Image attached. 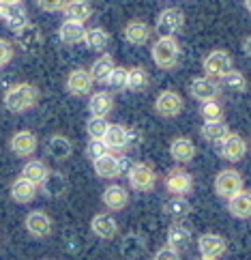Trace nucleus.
<instances>
[{"mask_svg":"<svg viewBox=\"0 0 251 260\" xmlns=\"http://www.w3.org/2000/svg\"><path fill=\"white\" fill-rule=\"evenodd\" d=\"M5 108L13 114H22L32 110L37 104H39V88L30 82H20V84L11 86L5 92V99H3Z\"/></svg>","mask_w":251,"mask_h":260,"instance_id":"1","label":"nucleus"},{"mask_svg":"<svg viewBox=\"0 0 251 260\" xmlns=\"http://www.w3.org/2000/svg\"><path fill=\"white\" fill-rule=\"evenodd\" d=\"M151 58L159 69L172 71L181 60V43L176 37H159L151 48Z\"/></svg>","mask_w":251,"mask_h":260,"instance_id":"2","label":"nucleus"},{"mask_svg":"<svg viewBox=\"0 0 251 260\" xmlns=\"http://www.w3.org/2000/svg\"><path fill=\"white\" fill-rule=\"evenodd\" d=\"M131 159L125 155H116V153H107L103 157H99V159L92 161V170L99 179H105V181H114L118 176H123L129 172L131 168Z\"/></svg>","mask_w":251,"mask_h":260,"instance_id":"3","label":"nucleus"},{"mask_svg":"<svg viewBox=\"0 0 251 260\" xmlns=\"http://www.w3.org/2000/svg\"><path fill=\"white\" fill-rule=\"evenodd\" d=\"M202 69H204V76L219 82L228 71L234 69V58H232V54L228 50H210L202 60Z\"/></svg>","mask_w":251,"mask_h":260,"instance_id":"4","label":"nucleus"},{"mask_svg":"<svg viewBox=\"0 0 251 260\" xmlns=\"http://www.w3.org/2000/svg\"><path fill=\"white\" fill-rule=\"evenodd\" d=\"M127 181L131 185L133 191L139 193H146V191H153L155 185H157V172L151 164H144V161H133L131 168L127 172Z\"/></svg>","mask_w":251,"mask_h":260,"instance_id":"5","label":"nucleus"},{"mask_svg":"<svg viewBox=\"0 0 251 260\" xmlns=\"http://www.w3.org/2000/svg\"><path fill=\"white\" fill-rule=\"evenodd\" d=\"M185 24H187L185 13L178 7H170V9H163V11L157 15L155 28L159 32V37H176L185 30Z\"/></svg>","mask_w":251,"mask_h":260,"instance_id":"6","label":"nucleus"},{"mask_svg":"<svg viewBox=\"0 0 251 260\" xmlns=\"http://www.w3.org/2000/svg\"><path fill=\"white\" fill-rule=\"evenodd\" d=\"M212 189L219 198H232L234 193H238L240 189H245V179L243 174L234 168H223L221 172H217L215 183H212Z\"/></svg>","mask_w":251,"mask_h":260,"instance_id":"7","label":"nucleus"},{"mask_svg":"<svg viewBox=\"0 0 251 260\" xmlns=\"http://www.w3.org/2000/svg\"><path fill=\"white\" fill-rule=\"evenodd\" d=\"M183 110H185V99L181 92H176L172 88L161 90L155 99V112L161 118H176L181 116Z\"/></svg>","mask_w":251,"mask_h":260,"instance_id":"8","label":"nucleus"},{"mask_svg":"<svg viewBox=\"0 0 251 260\" xmlns=\"http://www.w3.org/2000/svg\"><path fill=\"white\" fill-rule=\"evenodd\" d=\"M163 183H165V191L172 193V196H191L193 191V176L183 166H176V168L167 172Z\"/></svg>","mask_w":251,"mask_h":260,"instance_id":"9","label":"nucleus"},{"mask_svg":"<svg viewBox=\"0 0 251 260\" xmlns=\"http://www.w3.org/2000/svg\"><path fill=\"white\" fill-rule=\"evenodd\" d=\"M15 43L26 54H39L43 48V30L37 24L28 22L20 30H15Z\"/></svg>","mask_w":251,"mask_h":260,"instance_id":"10","label":"nucleus"},{"mask_svg":"<svg viewBox=\"0 0 251 260\" xmlns=\"http://www.w3.org/2000/svg\"><path fill=\"white\" fill-rule=\"evenodd\" d=\"M215 148H217L219 155H221L226 161L236 164V161H240V159H245V155H247V151H249V144H247V140H245V138L240 136V134L230 132L226 140H223L219 146H215Z\"/></svg>","mask_w":251,"mask_h":260,"instance_id":"11","label":"nucleus"},{"mask_svg":"<svg viewBox=\"0 0 251 260\" xmlns=\"http://www.w3.org/2000/svg\"><path fill=\"white\" fill-rule=\"evenodd\" d=\"M92 84H95V80H92L90 71L88 69H73L67 80H64V88L71 97H86L92 92Z\"/></svg>","mask_w":251,"mask_h":260,"instance_id":"12","label":"nucleus"},{"mask_svg":"<svg viewBox=\"0 0 251 260\" xmlns=\"http://www.w3.org/2000/svg\"><path fill=\"white\" fill-rule=\"evenodd\" d=\"M24 226L28 230V235L34 239H48L54 230V221L45 211H30L24 219Z\"/></svg>","mask_w":251,"mask_h":260,"instance_id":"13","label":"nucleus"},{"mask_svg":"<svg viewBox=\"0 0 251 260\" xmlns=\"http://www.w3.org/2000/svg\"><path fill=\"white\" fill-rule=\"evenodd\" d=\"M219 82L217 80H212L208 76H198V78H193L189 82V95L195 99V101H200V104H204V101H210V99H217L219 97Z\"/></svg>","mask_w":251,"mask_h":260,"instance_id":"14","label":"nucleus"},{"mask_svg":"<svg viewBox=\"0 0 251 260\" xmlns=\"http://www.w3.org/2000/svg\"><path fill=\"white\" fill-rule=\"evenodd\" d=\"M198 249H200V256L219 260L228 252V241L221 235H217V232H204L198 239Z\"/></svg>","mask_w":251,"mask_h":260,"instance_id":"15","label":"nucleus"},{"mask_svg":"<svg viewBox=\"0 0 251 260\" xmlns=\"http://www.w3.org/2000/svg\"><path fill=\"white\" fill-rule=\"evenodd\" d=\"M90 232L95 237L103 239V241H112V239H114L118 235V221H116L114 215H112V211L92 215V219H90Z\"/></svg>","mask_w":251,"mask_h":260,"instance_id":"16","label":"nucleus"},{"mask_svg":"<svg viewBox=\"0 0 251 260\" xmlns=\"http://www.w3.org/2000/svg\"><path fill=\"white\" fill-rule=\"evenodd\" d=\"M123 37L129 45L142 48V45H146L151 41L153 28H151V24L144 22V20H131V22H127V26L123 28Z\"/></svg>","mask_w":251,"mask_h":260,"instance_id":"17","label":"nucleus"},{"mask_svg":"<svg viewBox=\"0 0 251 260\" xmlns=\"http://www.w3.org/2000/svg\"><path fill=\"white\" fill-rule=\"evenodd\" d=\"M101 202L105 204V209L112 213H118L129 207V189L125 185H118V183H112L103 189L101 193Z\"/></svg>","mask_w":251,"mask_h":260,"instance_id":"18","label":"nucleus"},{"mask_svg":"<svg viewBox=\"0 0 251 260\" xmlns=\"http://www.w3.org/2000/svg\"><path fill=\"white\" fill-rule=\"evenodd\" d=\"M9 146H11V151L17 155V157H30L34 155L37 146H39V140H37V136L32 132H28V129H22V132H15L11 136V140H9Z\"/></svg>","mask_w":251,"mask_h":260,"instance_id":"19","label":"nucleus"},{"mask_svg":"<svg viewBox=\"0 0 251 260\" xmlns=\"http://www.w3.org/2000/svg\"><path fill=\"white\" fill-rule=\"evenodd\" d=\"M114 95L107 90H97V92H90V99H88V112L90 116H103L107 118L112 112H114Z\"/></svg>","mask_w":251,"mask_h":260,"instance_id":"20","label":"nucleus"},{"mask_svg":"<svg viewBox=\"0 0 251 260\" xmlns=\"http://www.w3.org/2000/svg\"><path fill=\"white\" fill-rule=\"evenodd\" d=\"M191 228L185 226L183 221H174V224L167 228V245H170L172 249H176V252H185V249H189L191 245Z\"/></svg>","mask_w":251,"mask_h":260,"instance_id":"21","label":"nucleus"},{"mask_svg":"<svg viewBox=\"0 0 251 260\" xmlns=\"http://www.w3.org/2000/svg\"><path fill=\"white\" fill-rule=\"evenodd\" d=\"M103 142L107 144L110 153H123L127 151V142H129V127L123 123H114L107 127V132L103 136Z\"/></svg>","mask_w":251,"mask_h":260,"instance_id":"22","label":"nucleus"},{"mask_svg":"<svg viewBox=\"0 0 251 260\" xmlns=\"http://www.w3.org/2000/svg\"><path fill=\"white\" fill-rule=\"evenodd\" d=\"M170 157L176 161V164H189L193 161V157H195V144L191 138L187 136H178V138H174V140L170 142Z\"/></svg>","mask_w":251,"mask_h":260,"instance_id":"23","label":"nucleus"},{"mask_svg":"<svg viewBox=\"0 0 251 260\" xmlns=\"http://www.w3.org/2000/svg\"><path fill=\"white\" fill-rule=\"evenodd\" d=\"M69 189V181H67V176H64L62 172H48V176H45V181L41 183V191H43V196H48L52 200L56 198H62L64 193H67Z\"/></svg>","mask_w":251,"mask_h":260,"instance_id":"24","label":"nucleus"},{"mask_svg":"<svg viewBox=\"0 0 251 260\" xmlns=\"http://www.w3.org/2000/svg\"><path fill=\"white\" fill-rule=\"evenodd\" d=\"M200 134H202V138H204V140H206L208 144L219 146V144L228 138L230 127H228V123H226L223 118H221V120H204Z\"/></svg>","mask_w":251,"mask_h":260,"instance_id":"25","label":"nucleus"},{"mask_svg":"<svg viewBox=\"0 0 251 260\" xmlns=\"http://www.w3.org/2000/svg\"><path fill=\"white\" fill-rule=\"evenodd\" d=\"M84 35H86V26L76 20H64L58 26V39L64 45H78L84 43Z\"/></svg>","mask_w":251,"mask_h":260,"instance_id":"26","label":"nucleus"},{"mask_svg":"<svg viewBox=\"0 0 251 260\" xmlns=\"http://www.w3.org/2000/svg\"><path fill=\"white\" fill-rule=\"evenodd\" d=\"M228 211L236 219H251V191L240 189L232 198H228Z\"/></svg>","mask_w":251,"mask_h":260,"instance_id":"27","label":"nucleus"},{"mask_svg":"<svg viewBox=\"0 0 251 260\" xmlns=\"http://www.w3.org/2000/svg\"><path fill=\"white\" fill-rule=\"evenodd\" d=\"M120 252L127 260H142L146 256V241L135 232H129L120 241Z\"/></svg>","mask_w":251,"mask_h":260,"instance_id":"28","label":"nucleus"},{"mask_svg":"<svg viewBox=\"0 0 251 260\" xmlns=\"http://www.w3.org/2000/svg\"><path fill=\"white\" fill-rule=\"evenodd\" d=\"M62 13H64L67 20H76V22L86 24L92 17V13H95V9H92L90 0H67Z\"/></svg>","mask_w":251,"mask_h":260,"instance_id":"29","label":"nucleus"},{"mask_svg":"<svg viewBox=\"0 0 251 260\" xmlns=\"http://www.w3.org/2000/svg\"><path fill=\"white\" fill-rule=\"evenodd\" d=\"M37 185L30 183L24 176H17V179L11 183V198L17 202V204H28L37 198Z\"/></svg>","mask_w":251,"mask_h":260,"instance_id":"30","label":"nucleus"},{"mask_svg":"<svg viewBox=\"0 0 251 260\" xmlns=\"http://www.w3.org/2000/svg\"><path fill=\"white\" fill-rule=\"evenodd\" d=\"M48 153H50L52 159H56V161H64V159H69L71 153H73V142L69 140L67 136L54 134L50 140H48Z\"/></svg>","mask_w":251,"mask_h":260,"instance_id":"31","label":"nucleus"},{"mask_svg":"<svg viewBox=\"0 0 251 260\" xmlns=\"http://www.w3.org/2000/svg\"><path fill=\"white\" fill-rule=\"evenodd\" d=\"M110 43H112L110 32L105 28H99V26H97V28H88L86 35H84V45H86L90 52L103 54V52H107Z\"/></svg>","mask_w":251,"mask_h":260,"instance_id":"32","label":"nucleus"},{"mask_svg":"<svg viewBox=\"0 0 251 260\" xmlns=\"http://www.w3.org/2000/svg\"><path fill=\"white\" fill-rule=\"evenodd\" d=\"M163 213L167 217H172L174 221H183L191 213V204L187 196H172L163 202Z\"/></svg>","mask_w":251,"mask_h":260,"instance_id":"33","label":"nucleus"},{"mask_svg":"<svg viewBox=\"0 0 251 260\" xmlns=\"http://www.w3.org/2000/svg\"><path fill=\"white\" fill-rule=\"evenodd\" d=\"M114 67H116L114 56L107 54V52H103L97 60H92L88 71H90V76H92V80H95L97 84H105V80L110 78V73H112V69H114Z\"/></svg>","mask_w":251,"mask_h":260,"instance_id":"34","label":"nucleus"},{"mask_svg":"<svg viewBox=\"0 0 251 260\" xmlns=\"http://www.w3.org/2000/svg\"><path fill=\"white\" fill-rule=\"evenodd\" d=\"M148 86H151V76H148V71L144 67H131L127 69V88L129 92H144L148 90Z\"/></svg>","mask_w":251,"mask_h":260,"instance_id":"35","label":"nucleus"},{"mask_svg":"<svg viewBox=\"0 0 251 260\" xmlns=\"http://www.w3.org/2000/svg\"><path fill=\"white\" fill-rule=\"evenodd\" d=\"M5 26L9 30H20L22 26H26L28 22V11H26V7L22 3H17V5H11V7H7V13H5Z\"/></svg>","mask_w":251,"mask_h":260,"instance_id":"36","label":"nucleus"},{"mask_svg":"<svg viewBox=\"0 0 251 260\" xmlns=\"http://www.w3.org/2000/svg\"><path fill=\"white\" fill-rule=\"evenodd\" d=\"M48 166H45L41 159H30L28 164H24L22 168V176L28 179L30 183H34L37 187H41V183L45 181V176H48Z\"/></svg>","mask_w":251,"mask_h":260,"instance_id":"37","label":"nucleus"},{"mask_svg":"<svg viewBox=\"0 0 251 260\" xmlns=\"http://www.w3.org/2000/svg\"><path fill=\"white\" fill-rule=\"evenodd\" d=\"M219 82H221V86H223V88H228V90H232V92H245V90L249 88L245 73H243V71H238V69L228 71Z\"/></svg>","mask_w":251,"mask_h":260,"instance_id":"38","label":"nucleus"},{"mask_svg":"<svg viewBox=\"0 0 251 260\" xmlns=\"http://www.w3.org/2000/svg\"><path fill=\"white\" fill-rule=\"evenodd\" d=\"M107 127H110V123L103 116H90L86 120V134H88V138H92V140H103Z\"/></svg>","mask_w":251,"mask_h":260,"instance_id":"39","label":"nucleus"},{"mask_svg":"<svg viewBox=\"0 0 251 260\" xmlns=\"http://www.w3.org/2000/svg\"><path fill=\"white\" fill-rule=\"evenodd\" d=\"M200 116L204 120H221L223 118V108L217 99H210V101H204L200 106Z\"/></svg>","mask_w":251,"mask_h":260,"instance_id":"40","label":"nucleus"},{"mask_svg":"<svg viewBox=\"0 0 251 260\" xmlns=\"http://www.w3.org/2000/svg\"><path fill=\"white\" fill-rule=\"evenodd\" d=\"M105 84L112 90H125L127 88V69L125 67H114L110 73V78L105 80Z\"/></svg>","mask_w":251,"mask_h":260,"instance_id":"41","label":"nucleus"},{"mask_svg":"<svg viewBox=\"0 0 251 260\" xmlns=\"http://www.w3.org/2000/svg\"><path fill=\"white\" fill-rule=\"evenodd\" d=\"M110 153V148H107V144L103 142V140H88V144H86V155H88V159L90 161H95V159H99V157H103V155H107Z\"/></svg>","mask_w":251,"mask_h":260,"instance_id":"42","label":"nucleus"},{"mask_svg":"<svg viewBox=\"0 0 251 260\" xmlns=\"http://www.w3.org/2000/svg\"><path fill=\"white\" fill-rule=\"evenodd\" d=\"M15 56V48H13V43L5 39V37H0V69H5L9 62L13 60Z\"/></svg>","mask_w":251,"mask_h":260,"instance_id":"43","label":"nucleus"},{"mask_svg":"<svg viewBox=\"0 0 251 260\" xmlns=\"http://www.w3.org/2000/svg\"><path fill=\"white\" fill-rule=\"evenodd\" d=\"M34 3L43 13H62L67 0H34Z\"/></svg>","mask_w":251,"mask_h":260,"instance_id":"44","label":"nucleus"},{"mask_svg":"<svg viewBox=\"0 0 251 260\" xmlns=\"http://www.w3.org/2000/svg\"><path fill=\"white\" fill-rule=\"evenodd\" d=\"M153 260H181V252H176V249H172L170 245L165 243L163 247H159L153 254Z\"/></svg>","mask_w":251,"mask_h":260,"instance_id":"45","label":"nucleus"},{"mask_svg":"<svg viewBox=\"0 0 251 260\" xmlns=\"http://www.w3.org/2000/svg\"><path fill=\"white\" fill-rule=\"evenodd\" d=\"M142 132L137 127H129V142H127V148H137L142 144Z\"/></svg>","mask_w":251,"mask_h":260,"instance_id":"46","label":"nucleus"},{"mask_svg":"<svg viewBox=\"0 0 251 260\" xmlns=\"http://www.w3.org/2000/svg\"><path fill=\"white\" fill-rule=\"evenodd\" d=\"M243 52H245V56L251 58V35H247L243 39Z\"/></svg>","mask_w":251,"mask_h":260,"instance_id":"47","label":"nucleus"},{"mask_svg":"<svg viewBox=\"0 0 251 260\" xmlns=\"http://www.w3.org/2000/svg\"><path fill=\"white\" fill-rule=\"evenodd\" d=\"M17 3H22V0H0V5H7V7L17 5Z\"/></svg>","mask_w":251,"mask_h":260,"instance_id":"48","label":"nucleus"},{"mask_svg":"<svg viewBox=\"0 0 251 260\" xmlns=\"http://www.w3.org/2000/svg\"><path fill=\"white\" fill-rule=\"evenodd\" d=\"M5 13H7V5H0V22L5 20Z\"/></svg>","mask_w":251,"mask_h":260,"instance_id":"49","label":"nucleus"},{"mask_svg":"<svg viewBox=\"0 0 251 260\" xmlns=\"http://www.w3.org/2000/svg\"><path fill=\"white\" fill-rule=\"evenodd\" d=\"M245 9H247V11L251 13V0H245Z\"/></svg>","mask_w":251,"mask_h":260,"instance_id":"50","label":"nucleus"},{"mask_svg":"<svg viewBox=\"0 0 251 260\" xmlns=\"http://www.w3.org/2000/svg\"><path fill=\"white\" fill-rule=\"evenodd\" d=\"M198 260H212V258H204V256H200V258H198Z\"/></svg>","mask_w":251,"mask_h":260,"instance_id":"51","label":"nucleus"}]
</instances>
